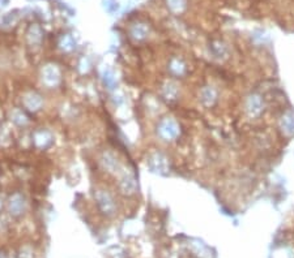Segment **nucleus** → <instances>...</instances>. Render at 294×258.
I'll return each mask as SVG.
<instances>
[{
    "label": "nucleus",
    "mask_w": 294,
    "mask_h": 258,
    "mask_svg": "<svg viewBox=\"0 0 294 258\" xmlns=\"http://www.w3.org/2000/svg\"><path fill=\"white\" fill-rule=\"evenodd\" d=\"M160 133H161V136L165 137V138H174L178 134V127H177V124L173 120L166 119V120H164L161 123V126H160Z\"/></svg>",
    "instance_id": "obj_1"
},
{
    "label": "nucleus",
    "mask_w": 294,
    "mask_h": 258,
    "mask_svg": "<svg viewBox=\"0 0 294 258\" xmlns=\"http://www.w3.org/2000/svg\"><path fill=\"white\" fill-rule=\"evenodd\" d=\"M246 108L251 116H258L263 110V102L259 95H251L247 101Z\"/></svg>",
    "instance_id": "obj_2"
},
{
    "label": "nucleus",
    "mask_w": 294,
    "mask_h": 258,
    "mask_svg": "<svg viewBox=\"0 0 294 258\" xmlns=\"http://www.w3.org/2000/svg\"><path fill=\"white\" fill-rule=\"evenodd\" d=\"M281 128L284 133L288 136H293L294 134V114L293 112H288L281 119Z\"/></svg>",
    "instance_id": "obj_3"
},
{
    "label": "nucleus",
    "mask_w": 294,
    "mask_h": 258,
    "mask_svg": "<svg viewBox=\"0 0 294 258\" xmlns=\"http://www.w3.org/2000/svg\"><path fill=\"white\" fill-rule=\"evenodd\" d=\"M203 99L207 102V105H212L216 99V93H214L213 89H205L203 91Z\"/></svg>",
    "instance_id": "obj_4"
}]
</instances>
